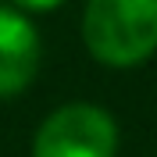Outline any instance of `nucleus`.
<instances>
[{"instance_id":"obj_3","label":"nucleus","mask_w":157,"mask_h":157,"mask_svg":"<svg viewBox=\"0 0 157 157\" xmlns=\"http://www.w3.org/2000/svg\"><path fill=\"white\" fill-rule=\"evenodd\" d=\"M43 43L29 14L18 7H0V100L14 97L39 71Z\"/></svg>"},{"instance_id":"obj_1","label":"nucleus","mask_w":157,"mask_h":157,"mask_svg":"<svg viewBox=\"0 0 157 157\" xmlns=\"http://www.w3.org/2000/svg\"><path fill=\"white\" fill-rule=\"evenodd\" d=\"M82 43L107 68H132L157 54V0H86Z\"/></svg>"},{"instance_id":"obj_2","label":"nucleus","mask_w":157,"mask_h":157,"mask_svg":"<svg viewBox=\"0 0 157 157\" xmlns=\"http://www.w3.org/2000/svg\"><path fill=\"white\" fill-rule=\"evenodd\" d=\"M118 125L97 104L75 100L57 107L32 139V157H114Z\"/></svg>"},{"instance_id":"obj_4","label":"nucleus","mask_w":157,"mask_h":157,"mask_svg":"<svg viewBox=\"0 0 157 157\" xmlns=\"http://www.w3.org/2000/svg\"><path fill=\"white\" fill-rule=\"evenodd\" d=\"M64 0H11V7L25 11V14H47V11H57Z\"/></svg>"}]
</instances>
